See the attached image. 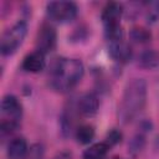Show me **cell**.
Instances as JSON below:
<instances>
[{"label":"cell","instance_id":"1","mask_svg":"<svg viewBox=\"0 0 159 159\" xmlns=\"http://www.w3.org/2000/svg\"><path fill=\"white\" fill-rule=\"evenodd\" d=\"M84 75L83 62L78 58L58 57L50 66L47 75L50 87L60 93L72 91Z\"/></svg>","mask_w":159,"mask_h":159},{"label":"cell","instance_id":"2","mask_svg":"<svg viewBox=\"0 0 159 159\" xmlns=\"http://www.w3.org/2000/svg\"><path fill=\"white\" fill-rule=\"evenodd\" d=\"M147 103V82L143 78L130 80L123 92L118 108V118L122 123L134 120L144 109Z\"/></svg>","mask_w":159,"mask_h":159},{"label":"cell","instance_id":"3","mask_svg":"<svg viewBox=\"0 0 159 159\" xmlns=\"http://www.w3.org/2000/svg\"><path fill=\"white\" fill-rule=\"evenodd\" d=\"M123 5L116 1L106 4V6L102 10L101 19L104 27L106 37L109 42L124 39V32L120 26V19L123 16Z\"/></svg>","mask_w":159,"mask_h":159},{"label":"cell","instance_id":"4","mask_svg":"<svg viewBox=\"0 0 159 159\" xmlns=\"http://www.w3.org/2000/svg\"><path fill=\"white\" fill-rule=\"evenodd\" d=\"M0 112H1V124H0L1 134L5 135L16 130L20 125V120L22 117L21 102L12 94L4 96L1 99Z\"/></svg>","mask_w":159,"mask_h":159},{"label":"cell","instance_id":"5","mask_svg":"<svg viewBox=\"0 0 159 159\" xmlns=\"http://www.w3.org/2000/svg\"><path fill=\"white\" fill-rule=\"evenodd\" d=\"M27 35V24L22 20L15 22L10 26L1 36L0 41V51L2 56L14 55L19 47L24 43V40Z\"/></svg>","mask_w":159,"mask_h":159},{"label":"cell","instance_id":"6","mask_svg":"<svg viewBox=\"0 0 159 159\" xmlns=\"http://www.w3.org/2000/svg\"><path fill=\"white\" fill-rule=\"evenodd\" d=\"M47 16L58 24H67L76 19L78 6L73 1H50L46 5Z\"/></svg>","mask_w":159,"mask_h":159},{"label":"cell","instance_id":"7","mask_svg":"<svg viewBox=\"0 0 159 159\" xmlns=\"http://www.w3.org/2000/svg\"><path fill=\"white\" fill-rule=\"evenodd\" d=\"M35 43H36V51H40L43 55L52 52L57 45V32L55 27L46 22L42 24L36 34Z\"/></svg>","mask_w":159,"mask_h":159},{"label":"cell","instance_id":"8","mask_svg":"<svg viewBox=\"0 0 159 159\" xmlns=\"http://www.w3.org/2000/svg\"><path fill=\"white\" fill-rule=\"evenodd\" d=\"M108 52H109V56L114 61H117L118 63H128L133 56L132 47L129 46L128 42L124 41V39L109 42L108 43Z\"/></svg>","mask_w":159,"mask_h":159},{"label":"cell","instance_id":"9","mask_svg":"<svg viewBox=\"0 0 159 159\" xmlns=\"http://www.w3.org/2000/svg\"><path fill=\"white\" fill-rule=\"evenodd\" d=\"M99 108L98 97L94 93H84L77 102V111L84 117H93Z\"/></svg>","mask_w":159,"mask_h":159},{"label":"cell","instance_id":"10","mask_svg":"<svg viewBox=\"0 0 159 159\" xmlns=\"http://www.w3.org/2000/svg\"><path fill=\"white\" fill-rule=\"evenodd\" d=\"M46 66V58L45 55L40 51H32L30 53H27L21 63L22 70H25L26 72H31V73H37L40 71H42Z\"/></svg>","mask_w":159,"mask_h":159},{"label":"cell","instance_id":"11","mask_svg":"<svg viewBox=\"0 0 159 159\" xmlns=\"http://www.w3.org/2000/svg\"><path fill=\"white\" fill-rule=\"evenodd\" d=\"M6 154L9 159H25L29 154L27 142L22 137H16L11 139L7 144Z\"/></svg>","mask_w":159,"mask_h":159},{"label":"cell","instance_id":"12","mask_svg":"<svg viewBox=\"0 0 159 159\" xmlns=\"http://www.w3.org/2000/svg\"><path fill=\"white\" fill-rule=\"evenodd\" d=\"M138 67L143 70H153L159 66V52L150 48V50H144L143 52L139 53L138 60H137Z\"/></svg>","mask_w":159,"mask_h":159},{"label":"cell","instance_id":"13","mask_svg":"<svg viewBox=\"0 0 159 159\" xmlns=\"http://www.w3.org/2000/svg\"><path fill=\"white\" fill-rule=\"evenodd\" d=\"M109 150L111 147L104 140L99 143H94L83 152V159H106Z\"/></svg>","mask_w":159,"mask_h":159},{"label":"cell","instance_id":"14","mask_svg":"<svg viewBox=\"0 0 159 159\" xmlns=\"http://www.w3.org/2000/svg\"><path fill=\"white\" fill-rule=\"evenodd\" d=\"M94 134H96V130H94V127L91 125V124H82L80 125L76 132H75V135H76V139L80 144H89L93 138H94Z\"/></svg>","mask_w":159,"mask_h":159},{"label":"cell","instance_id":"15","mask_svg":"<svg viewBox=\"0 0 159 159\" xmlns=\"http://www.w3.org/2000/svg\"><path fill=\"white\" fill-rule=\"evenodd\" d=\"M75 124V116H73V109L72 106L70 108H66L61 116V132L62 135L67 137L71 134Z\"/></svg>","mask_w":159,"mask_h":159},{"label":"cell","instance_id":"16","mask_svg":"<svg viewBox=\"0 0 159 159\" xmlns=\"http://www.w3.org/2000/svg\"><path fill=\"white\" fill-rule=\"evenodd\" d=\"M129 37L135 43H148L152 40V32L145 27L135 26V27L130 29Z\"/></svg>","mask_w":159,"mask_h":159},{"label":"cell","instance_id":"17","mask_svg":"<svg viewBox=\"0 0 159 159\" xmlns=\"http://www.w3.org/2000/svg\"><path fill=\"white\" fill-rule=\"evenodd\" d=\"M144 145H145V135H144V133H142V132H139L138 134H135L133 138H132V140L129 142V144H128V150H129V153L132 154V155H138L143 149H144Z\"/></svg>","mask_w":159,"mask_h":159},{"label":"cell","instance_id":"18","mask_svg":"<svg viewBox=\"0 0 159 159\" xmlns=\"http://www.w3.org/2000/svg\"><path fill=\"white\" fill-rule=\"evenodd\" d=\"M145 5V21L153 25L159 20V1H149Z\"/></svg>","mask_w":159,"mask_h":159},{"label":"cell","instance_id":"19","mask_svg":"<svg viewBox=\"0 0 159 159\" xmlns=\"http://www.w3.org/2000/svg\"><path fill=\"white\" fill-rule=\"evenodd\" d=\"M122 138H123L122 132L118 130L117 128H113V129H111V130L106 134V139H104V142L112 148V147L117 145L118 143H120V142H122Z\"/></svg>","mask_w":159,"mask_h":159},{"label":"cell","instance_id":"20","mask_svg":"<svg viewBox=\"0 0 159 159\" xmlns=\"http://www.w3.org/2000/svg\"><path fill=\"white\" fill-rule=\"evenodd\" d=\"M112 159H123V158H119V157H113Z\"/></svg>","mask_w":159,"mask_h":159}]
</instances>
